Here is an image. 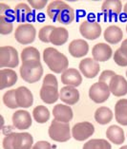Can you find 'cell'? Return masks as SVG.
I'll use <instances>...</instances> for the list:
<instances>
[{
	"instance_id": "7c38bea8",
	"label": "cell",
	"mask_w": 127,
	"mask_h": 149,
	"mask_svg": "<svg viewBox=\"0 0 127 149\" xmlns=\"http://www.w3.org/2000/svg\"><path fill=\"white\" fill-rule=\"evenodd\" d=\"M16 102L19 107L28 108L31 107L34 103V96L31 90L26 86H19L16 89Z\"/></svg>"
},
{
	"instance_id": "d590c367",
	"label": "cell",
	"mask_w": 127,
	"mask_h": 149,
	"mask_svg": "<svg viewBox=\"0 0 127 149\" xmlns=\"http://www.w3.org/2000/svg\"><path fill=\"white\" fill-rule=\"evenodd\" d=\"M113 59L115 61V63L119 67H126L127 66V55L121 52V49H118L115 52Z\"/></svg>"
},
{
	"instance_id": "30bf717a",
	"label": "cell",
	"mask_w": 127,
	"mask_h": 149,
	"mask_svg": "<svg viewBox=\"0 0 127 149\" xmlns=\"http://www.w3.org/2000/svg\"><path fill=\"white\" fill-rule=\"evenodd\" d=\"M13 123L16 128L26 130L30 128L32 123L31 114L26 110H17L13 114Z\"/></svg>"
},
{
	"instance_id": "83f0119b",
	"label": "cell",
	"mask_w": 127,
	"mask_h": 149,
	"mask_svg": "<svg viewBox=\"0 0 127 149\" xmlns=\"http://www.w3.org/2000/svg\"><path fill=\"white\" fill-rule=\"evenodd\" d=\"M66 5L67 3H65L64 1H60V0L52 1L47 6V15L53 21H57V17H59L60 12Z\"/></svg>"
},
{
	"instance_id": "f546056e",
	"label": "cell",
	"mask_w": 127,
	"mask_h": 149,
	"mask_svg": "<svg viewBox=\"0 0 127 149\" xmlns=\"http://www.w3.org/2000/svg\"><path fill=\"white\" fill-rule=\"evenodd\" d=\"M74 20H75V10L71 6H69L67 4L60 12L59 17H57V22L63 25H69Z\"/></svg>"
},
{
	"instance_id": "7402d4cb",
	"label": "cell",
	"mask_w": 127,
	"mask_h": 149,
	"mask_svg": "<svg viewBox=\"0 0 127 149\" xmlns=\"http://www.w3.org/2000/svg\"><path fill=\"white\" fill-rule=\"evenodd\" d=\"M103 36L107 43L116 45L122 40L123 32L119 27L116 26V25H112V26L106 28V30L104 31Z\"/></svg>"
},
{
	"instance_id": "484cf974",
	"label": "cell",
	"mask_w": 127,
	"mask_h": 149,
	"mask_svg": "<svg viewBox=\"0 0 127 149\" xmlns=\"http://www.w3.org/2000/svg\"><path fill=\"white\" fill-rule=\"evenodd\" d=\"M32 14L31 7L29 6L27 3H18V4L14 7L13 9V15L14 19L17 22H24L29 19V17Z\"/></svg>"
},
{
	"instance_id": "52a82bcc",
	"label": "cell",
	"mask_w": 127,
	"mask_h": 149,
	"mask_svg": "<svg viewBox=\"0 0 127 149\" xmlns=\"http://www.w3.org/2000/svg\"><path fill=\"white\" fill-rule=\"evenodd\" d=\"M94 132H95V126L93 125V123L89 122L78 123L72 128L73 138L78 141H82L89 139L94 134Z\"/></svg>"
},
{
	"instance_id": "3957f363",
	"label": "cell",
	"mask_w": 127,
	"mask_h": 149,
	"mask_svg": "<svg viewBox=\"0 0 127 149\" xmlns=\"http://www.w3.org/2000/svg\"><path fill=\"white\" fill-rule=\"evenodd\" d=\"M48 132L51 139L57 143H65L70 140L72 136L69 123H61L56 120L52 121Z\"/></svg>"
},
{
	"instance_id": "5b68a950",
	"label": "cell",
	"mask_w": 127,
	"mask_h": 149,
	"mask_svg": "<svg viewBox=\"0 0 127 149\" xmlns=\"http://www.w3.org/2000/svg\"><path fill=\"white\" fill-rule=\"evenodd\" d=\"M36 31L34 25L32 24H21L19 25L14 32V38L22 45L31 44L35 41Z\"/></svg>"
},
{
	"instance_id": "4fadbf2b",
	"label": "cell",
	"mask_w": 127,
	"mask_h": 149,
	"mask_svg": "<svg viewBox=\"0 0 127 149\" xmlns=\"http://www.w3.org/2000/svg\"><path fill=\"white\" fill-rule=\"evenodd\" d=\"M69 52L75 58L84 57L89 52V45L83 39H75L69 44Z\"/></svg>"
},
{
	"instance_id": "cb8c5ba5",
	"label": "cell",
	"mask_w": 127,
	"mask_h": 149,
	"mask_svg": "<svg viewBox=\"0 0 127 149\" xmlns=\"http://www.w3.org/2000/svg\"><path fill=\"white\" fill-rule=\"evenodd\" d=\"M115 118L119 125H127V99H121L116 103Z\"/></svg>"
},
{
	"instance_id": "ac0fdd59",
	"label": "cell",
	"mask_w": 127,
	"mask_h": 149,
	"mask_svg": "<svg viewBox=\"0 0 127 149\" xmlns=\"http://www.w3.org/2000/svg\"><path fill=\"white\" fill-rule=\"evenodd\" d=\"M34 139L32 136L28 132L16 133L13 139V149H32Z\"/></svg>"
},
{
	"instance_id": "836d02e7",
	"label": "cell",
	"mask_w": 127,
	"mask_h": 149,
	"mask_svg": "<svg viewBox=\"0 0 127 149\" xmlns=\"http://www.w3.org/2000/svg\"><path fill=\"white\" fill-rule=\"evenodd\" d=\"M54 26H51V25H48V26H44L42 27L40 30H39L38 32V38L41 42L43 43H51L50 42V36L52 31L54 30Z\"/></svg>"
},
{
	"instance_id": "8992f818",
	"label": "cell",
	"mask_w": 127,
	"mask_h": 149,
	"mask_svg": "<svg viewBox=\"0 0 127 149\" xmlns=\"http://www.w3.org/2000/svg\"><path fill=\"white\" fill-rule=\"evenodd\" d=\"M110 88L107 84L97 82L91 86L89 89V97L96 104H102L110 97Z\"/></svg>"
},
{
	"instance_id": "9a60e30c",
	"label": "cell",
	"mask_w": 127,
	"mask_h": 149,
	"mask_svg": "<svg viewBox=\"0 0 127 149\" xmlns=\"http://www.w3.org/2000/svg\"><path fill=\"white\" fill-rule=\"evenodd\" d=\"M112 52L111 47L105 43H99L93 47L92 49V55L93 58L97 62H105L108 61L112 57Z\"/></svg>"
},
{
	"instance_id": "f1b7e54d",
	"label": "cell",
	"mask_w": 127,
	"mask_h": 149,
	"mask_svg": "<svg viewBox=\"0 0 127 149\" xmlns=\"http://www.w3.org/2000/svg\"><path fill=\"white\" fill-rule=\"evenodd\" d=\"M32 117L38 123H45L50 119V111L44 105H37L32 110Z\"/></svg>"
},
{
	"instance_id": "ab89813d",
	"label": "cell",
	"mask_w": 127,
	"mask_h": 149,
	"mask_svg": "<svg viewBox=\"0 0 127 149\" xmlns=\"http://www.w3.org/2000/svg\"><path fill=\"white\" fill-rule=\"evenodd\" d=\"M47 0H29V4L35 10H42L47 5Z\"/></svg>"
},
{
	"instance_id": "e575fe53",
	"label": "cell",
	"mask_w": 127,
	"mask_h": 149,
	"mask_svg": "<svg viewBox=\"0 0 127 149\" xmlns=\"http://www.w3.org/2000/svg\"><path fill=\"white\" fill-rule=\"evenodd\" d=\"M13 22L5 16H0V33L2 35L10 34L13 31Z\"/></svg>"
},
{
	"instance_id": "f35d334b",
	"label": "cell",
	"mask_w": 127,
	"mask_h": 149,
	"mask_svg": "<svg viewBox=\"0 0 127 149\" xmlns=\"http://www.w3.org/2000/svg\"><path fill=\"white\" fill-rule=\"evenodd\" d=\"M16 133H10L3 139V148L4 149H13V139Z\"/></svg>"
},
{
	"instance_id": "1f68e13d",
	"label": "cell",
	"mask_w": 127,
	"mask_h": 149,
	"mask_svg": "<svg viewBox=\"0 0 127 149\" xmlns=\"http://www.w3.org/2000/svg\"><path fill=\"white\" fill-rule=\"evenodd\" d=\"M21 60L23 62L32 61V60H37L40 61V53L37 50V49L34 48V47H27L25 48L22 52H21Z\"/></svg>"
},
{
	"instance_id": "d4e9b609",
	"label": "cell",
	"mask_w": 127,
	"mask_h": 149,
	"mask_svg": "<svg viewBox=\"0 0 127 149\" xmlns=\"http://www.w3.org/2000/svg\"><path fill=\"white\" fill-rule=\"evenodd\" d=\"M69 37L68 31L65 28L56 27L50 36V42L54 46H62L67 42Z\"/></svg>"
},
{
	"instance_id": "b9f144b4",
	"label": "cell",
	"mask_w": 127,
	"mask_h": 149,
	"mask_svg": "<svg viewBox=\"0 0 127 149\" xmlns=\"http://www.w3.org/2000/svg\"><path fill=\"white\" fill-rule=\"evenodd\" d=\"M121 49V52L124 53V54H126L127 55V39H125L124 41H122V43H121V48H119Z\"/></svg>"
},
{
	"instance_id": "7bdbcfd3",
	"label": "cell",
	"mask_w": 127,
	"mask_h": 149,
	"mask_svg": "<svg viewBox=\"0 0 127 149\" xmlns=\"http://www.w3.org/2000/svg\"><path fill=\"white\" fill-rule=\"evenodd\" d=\"M123 13H124L127 15V2H126V4L124 5V7H123Z\"/></svg>"
},
{
	"instance_id": "8d00e7d4",
	"label": "cell",
	"mask_w": 127,
	"mask_h": 149,
	"mask_svg": "<svg viewBox=\"0 0 127 149\" xmlns=\"http://www.w3.org/2000/svg\"><path fill=\"white\" fill-rule=\"evenodd\" d=\"M115 75H116V73H115V71H113V70H103L102 72H101L100 76H99V82L107 84V85L109 86V83H110L112 78H113Z\"/></svg>"
},
{
	"instance_id": "603a6c76",
	"label": "cell",
	"mask_w": 127,
	"mask_h": 149,
	"mask_svg": "<svg viewBox=\"0 0 127 149\" xmlns=\"http://www.w3.org/2000/svg\"><path fill=\"white\" fill-rule=\"evenodd\" d=\"M106 136L107 139L112 141L113 143L119 145L124 143L125 136H124V131L121 127L118 125H111L107 128L106 131Z\"/></svg>"
},
{
	"instance_id": "d6a6232c",
	"label": "cell",
	"mask_w": 127,
	"mask_h": 149,
	"mask_svg": "<svg viewBox=\"0 0 127 149\" xmlns=\"http://www.w3.org/2000/svg\"><path fill=\"white\" fill-rule=\"evenodd\" d=\"M3 103L11 109H16L18 107L16 97V89H11L5 92V94L3 95Z\"/></svg>"
},
{
	"instance_id": "4316f807",
	"label": "cell",
	"mask_w": 127,
	"mask_h": 149,
	"mask_svg": "<svg viewBox=\"0 0 127 149\" xmlns=\"http://www.w3.org/2000/svg\"><path fill=\"white\" fill-rule=\"evenodd\" d=\"M95 120L99 125H107L113 120V112L109 107H100L95 112Z\"/></svg>"
},
{
	"instance_id": "d6986e66",
	"label": "cell",
	"mask_w": 127,
	"mask_h": 149,
	"mask_svg": "<svg viewBox=\"0 0 127 149\" xmlns=\"http://www.w3.org/2000/svg\"><path fill=\"white\" fill-rule=\"evenodd\" d=\"M17 82V74L12 68L0 70V89L8 88L16 85Z\"/></svg>"
},
{
	"instance_id": "9c48e42d",
	"label": "cell",
	"mask_w": 127,
	"mask_h": 149,
	"mask_svg": "<svg viewBox=\"0 0 127 149\" xmlns=\"http://www.w3.org/2000/svg\"><path fill=\"white\" fill-rule=\"evenodd\" d=\"M79 70L86 78H95L100 70L99 62L94 58H84L79 63Z\"/></svg>"
},
{
	"instance_id": "4dcf8cb0",
	"label": "cell",
	"mask_w": 127,
	"mask_h": 149,
	"mask_svg": "<svg viewBox=\"0 0 127 149\" xmlns=\"http://www.w3.org/2000/svg\"><path fill=\"white\" fill-rule=\"evenodd\" d=\"M83 149H112V146L104 139H92L84 143Z\"/></svg>"
},
{
	"instance_id": "2e32d148",
	"label": "cell",
	"mask_w": 127,
	"mask_h": 149,
	"mask_svg": "<svg viewBox=\"0 0 127 149\" xmlns=\"http://www.w3.org/2000/svg\"><path fill=\"white\" fill-rule=\"evenodd\" d=\"M59 99L67 105L75 104L79 101V92L74 86H65L59 91Z\"/></svg>"
},
{
	"instance_id": "5bb4252c",
	"label": "cell",
	"mask_w": 127,
	"mask_h": 149,
	"mask_svg": "<svg viewBox=\"0 0 127 149\" xmlns=\"http://www.w3.org/2000/svg\"><path fill=\"white\" fill-rule=\"evenodd\" d=\"M61 82L65 86L77 88L82 83V76L75 68H68L61 74Z\"/></svg>"
},
{
	"instance_id": "44dd1931",
	"label": "cell",
	"mask_w": 127,
	"mask_h": 149,
	"mask_svg": "<svg viewBox=\"0 0 127 149\" xmlns=\"http://www.w3.org/2000/svg\"><path fill=\"white\" fill-rule=\"evenodd\" d=\"M122 4L119 0H106L101 5V10L108 17H114L121 13Z\"/></svg>"
},
{
	"instance_id": "277c9868",
	"label": "cell",
	"mask_w": 127,
	"mask_h": 149,
	"mask_svg": "<svg viewBox=\"0 0 127 149\" xmlns=\"http://www.w3.org/2000/svg\"><path fill=\"white\" fill-rule=\"evenodd\" d=\"M19 64L17 50L11 46L0 47V68H13Z\"/></svg>"
},
{
	"instance_id": "e0dca14e",
	"label": "cell",
	"mask_w": 127,
	"mask_h": 149,
	"mask_svg": "<svg viewBox=\"0 0 127 149\" xmlns=\"http://www.w3.org/2000/svg\"><path fill=\"white\" fill-rule=\"evenodd\" d=\"M53 115L54 120L61 122V123H69L73 119V110L72 108L67 104H56L54 105L53 109Z\"/></svg>"
},
{
	"instance_id": "8fae6325",
	"label": "cell",
	"mask_w": 127,
	"mask_h": 149,
	"mask_svg": "<svg viewBox=\"0 0 127 149\" xmlns=\"http://www.w3.org/2000/svg\"><path fill=\"white\" fill-rule=\"evenodd\" d=\"M111 93L116 97H121L127 94V81L121 75L116 74L109 83Z\"/></svg>"
},
{
	"instance_id": "bcb514c9",
	"label": "cell",
	"mask_w": 127,
	"mask_h": 149,
	"mask_svg": "<svg viewBox=\"0 0 127 149\" xmlns=\"http://www.w3.org/2000/svg\"><path fill=\"white\" fill-rule=\"evenodd\" d=\"M126 77H127V70H126Z\"/></svg>"
},
{
	"instance_id": "7a4b0ae2",
	"label": "cell",
	"mask_w": 127,
	"mask_h": 149,
	"mask_svg": "<svg viewBox=\"0 0 127 149\" xmlns=\"http://www.w3.org/2000/svg\"><path fill=\"white\" fill-rule=\"evenodd\" d=\"M19 73L21 78L29 84L38 82L43 75V68L41 62L37 60L23 62L20 67Z\"/></svg>"
},
{
	"instance_id": "ee69618b",
	"label": "cell",
	"mask_w": 127,
	"mask_h": 149,
	"mask_svg": "<svg viewBox=\"0 0 127 149\" xmlns=\"http://www.w3.org/2000/svg\"><path fill=\"white\" fill-rule=\"evenodd\" d=\"M119 149H127V145H124V146H122V147H121Z\"/></svg>"
},
{
	"instance_id": "ffe728a7",
	"label": "cell",
	"mask_w": 127,
	"mask_h": 149,
	"mask_svg": "<svg viewBox=\"0 0 127 149\" xmlns=\"http://www.w3.org/2000/svg\"><path fill=\"white\" fill-rule=\"evenodd\" d=\"M41 100L44 102L45 104H52L59 99V89L56 86H43L40 88V92H39Z\"/></svg>"
},
{
	"instance_id": "6da1fadb",
	"label": "cell",
	"mask_w": 127,
	"mask_h": 149,
	"mask_svg": "<svg viewBox=\"0 0 127 149\" xmlns=\"http://www.w3.org/2000/svg\"><path fill=\"white\" fill-rule=\"evenodd\" d=\"M43 60L48 68L54 73H63L65 70H68V58L54 48L50 47L44 49Z\"/></svg>"
},
{
	"instance_id": "f6af8a7d",
	"label": "cell",
	"mask_w": 127,
	"mask_h": 149,
	"mask_svg": "<svg viewBox=\"0 0 127 149\" xmlns=\"http://www.w3.org/2000/svg\"><path fill=\"white\" fill-rule=\"evenodd\" d=\"M126 31H127V24H126Z\"/></svg>"
},
{
	"instance_id": "74e56055",
	"label": "cell",
	"mask_w": 127,
	"mask_h": 149,
	"mask_svg": "<svg viewBox=\"0 0 127 149\" xmlns=\"http://www.w3.org/2000/svg\"><path fill=\"white\" fill-rule=\"evenodd\" d=\"M43 86H53L57 88L59 86V83H57V79L54 74H47L44 79H43Z\"/></svg>"
},
{
	"instance_id": "60d3db41",
	"label": "cell",
	"mask_w": 127,
	"mask_h": 149,
	"mask_svg": "<svg viewBox=\"0 0 127 149\" xmlns=\"http://www.w3.org/2000/svg\"><path fill=\"white\" fill-rule=\"evenodd\" d=\"M32 149H52V146H51V144L48 141H39L35 144H34Z\"/></svg>"
},
{
	"instance_id": "ba28073f",
	"label": "cell",
	"mask_w": 127,
	"mask_h": 149,
	"mask_svg": "<svg viewBox=\"0 0 127 149\" xmlns=\"http://www.w3.org/2000/svg\"><path fill=\"white\" fill-rule=\"evenodd\" d=\"M79 32L86 39L95 40L99 38L101 34V27L95 21L84 20L79 26Z\"/></svg>"
}]
</instances>
